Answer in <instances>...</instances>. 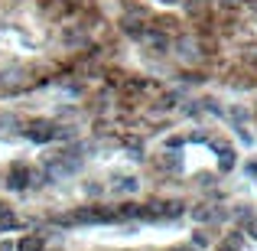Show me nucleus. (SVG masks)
I'll return each mask as SVG.
<instances>
[{"mask_svg":"<svg viewBox=\"0 0 257 251\" xmlns=\"http://www.w3.org/2000/svg\"><path fill=\"white\" fill-rule=\"evenodd\" d=\"M33 140H69L72 131L69 127H59V124H36V131L30 134Z\"/></svg>","mask_w":257,"mask_h":251,"instance_id":"obj_1","label":"nucleus"},{"mask_svg":"<svg viewBox=\"0 0 257 251\" xmlns=\"http://www.w3.org/2000/svg\"><path fill=\"white\" fill-rule=\"evenodd\" d=\"M7 186H10V189H26V186H30V170L17 163V166L10 170V180H7Z\"/></svg>","mask_w":257,"mask_h":251,"instance_id":"obj_2","label":"nucleus"},{"mask_svg":"<svg viewBox=\"0 0 257 251\" xmlns=\"http://www.w3.org/2000/svg\"><path fill=\"white\" fill-rule=\"evenodd\" d=\"M13 228H20V219L7 206H0V232H13Z\"/></svg>","mask_w":257,"mask_h":251,"instance_id":"obj_3","label":"nucleus"},{"mask_svg":"<svg viewBox=\"0 0 257 251\" xmlns=\"http://www.w3.org/2000/svg\"><path fill=\"white\" fill-rule=\"evenodd\" d=\"M114 189H117V193H137L140 183L134 180V176H117V180H114Z\"/></svg>","mask_w":257,"mask_h":251,"instance_id":"obj_4","label":"nucleus"},{"mask_svg":"<svg viewBox=\"0 0 257 251\" xmlns=\"http://www.w3.org/2000/svg\"><path fill=\"white\" fill-rule=\"evenodd\" d=\"M43 248H46V241L36 238V235H26V238L17 245V251H43Z\"/></svg>","mask_w":257,"mask_h":251,"instance_id":"obj_5","label":"nucleus"},{"mask_svg":"<svg viewBox=\"0 0 257 251\" xmlns=\"http://www.w3.org/2000/svg\"><path fill=\"white\" fill-rule=\"evenodd\" d=\"M140 39H147V43H150L153 49H166V46H170L163 33H140Z\"/></svg>","mask_w":257,"mask_h":251,"instance_id":"obj_6","label":"nucleus"},{"mask_svg":"<svg viewBox=\"0 0 257 251\" xmlns=\"http://www.w3.org/2000/svg\"><path fill=\"white\" fill-rule=\"evenodd\" d=\"M195 222H215V219H218V212H212V209H208V206H202V209H195Z\"/></svg>","mask_w":257,"mask_h":251,"instance_id":"obj_7","label":"nucleus"},{"mask_svg":"<svg viewBox=\"0 0 257 251\" xmlns=\"http://www.w3.org/2000/svg\"><path fill=\"white\" fill-rule=\"evenodd\" d=\"M244 232L257 238V219H254V215H247V219H244Z\"/></svg>","mask_w":257,"mask_h":251,"instance_id":"obj_8","label":"nucleus"},{"mask_svg":"<svg viewBox=\"0 0 257 251\" xmlns=\"http://www.w3.org/2000/svg\"><path fill=\"white\" fill-rule=\"evenodd\" d=\"M228 166H234V153L221 150V170H228Z\"/></svg>","mask_w":257,"mask_h":251,"instance_id":"obj_9","label":"nucleus"},{"mask_svg":"<svg viewBox=\"0 0 257 251\" xmlns=\"http://www.w3.org/2000/svg\"><path fill=\"white\" fill-rule=\"evenodd\" d=\"M205 245H208V235L195 232V238H192V248H205Z\"/></svg>","mask_w":257,"mask_h":251,"instance_id":"obj_10","label":"nucleus"},{"mask_svg":"<svg viewBox=\"0 0 257 251\" xmlns=\"http://www.w3.org/2000/svg\"><path fill=\"white\" fill-rule=\"evenodd\" d=\"M218 251H238V238H234V241H231V238H228V241H225V245H221Z\"/></svg>","mask_w":257,"mask_h":251,"instance_id":"obj_11","label":"nucleus"}]
</instances>
